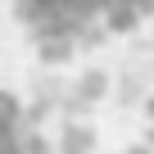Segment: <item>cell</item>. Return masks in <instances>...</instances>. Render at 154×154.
Masks as SVG:
<instances>
[{
  "instance_id": "obj_1",
  "label": "cell",
  "mask_w": 154,
  "mask_h": 154,
  "mask_svg": "<svg viewBox=\"0 0 154 154\" xmlns=\"http://www.w3.org/2000/svg\"><path fill=\"white\" fill-rule=\"evenodd\" d=\"M154 18V0H18V23L45 59L104 45Z\"/></svg>"
},
{
  "instance_id": "obj_2",
  "label": "cell",
  "mask_w": 154,
  "mask_h": 154,
  "mask_svg": "<svg viewBox=\"0 0 154 154\" xmlns=\"http://www.w3.org/2000/svg\"><path fill=\"white\" fill-rule=\"evenodd\" d=\"M145 118H149V140H154V100H149V113Z\"/></svg>"
}]
</instances>
